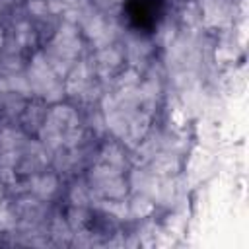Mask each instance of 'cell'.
I'll return each instance as SVG.
<instances>
[{"mask_svg": "<svg viewBox=\"0 0 249 249\" xmlns=\"http://www.w3.org/2000/svg\"><path fill=\"white\" fill-rule=\"evenodd\" d=\"M33 191L39 193V195H51L54 191V181L51 177H41V179H35L33 181Z\"/></svg>", "mask_w": 249, "mask_h": 249, "instance_id": "6da1fadb", "label": "cell"}, {"mask_svg": "<svg viewBox=\"0 0 249 249\" xmlns=\"http://www.w3.org/2000/svg\"><path fill=\"white\" fill-rule=\"evenodd\" d=\"M12 224V216L2 208L0 210V228H6V226H10Z\"/></svg>", "mask_w": 249, "mask_h": 249, "instance_id": "7a4b0ae2", "label": "cell"}, {"mask_svg": "<svg viewBox=\"0 0 249 249\" xmlns=\"http://www.w3.org/2000/svg\"><path fill=\"white\" fill-rule=\"evenodd\" d=\"M0 41H2V37H0Z\"/></svg>", "mask_w": 249, "mask_h": 249, "instance_id": "3957f363", "label": "cell"}]
</instances>
